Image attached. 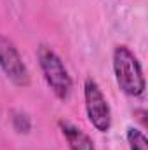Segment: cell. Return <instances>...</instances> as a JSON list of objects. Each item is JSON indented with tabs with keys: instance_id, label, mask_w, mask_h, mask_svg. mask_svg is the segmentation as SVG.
<instances>
[{
	"instance_id": "cell-1",
	"label": "cell",
	"mask_w": 148,
	"mask_h": 150,
	"mask_svg": "<svg viewBox=\"0 0 148 150\" xmlns=\"http://www.w3.org/2000/svg\"><path fill=\"white\" fill-rule=\"evenodd\" d=\"M111 68L118 89L131 98H141L147 89L143 67L138 56L124 44L115 45L111 52Z\"/></svg>"
},
{
	"instance_id": "cell-2",
	"label": "cell",
	"mask_w": 148,
	"mask_h": 150,
	"mask_svg": "<svg viewBox=\"0 0 148 150\" xmlns=\"http://www.w3.org/2000/svg\"><path fill=\"white\" fill-rule=\"evenodd\" d=\"M37 61L42 77L51 89V93L59 101H68L73 93V79L68 72L61 56L49 45L40 44L37 47Z\"/></svg>"
},
{
	"instance_id": "cell-3",
	"label": "cell",
	"mask_w": 148,
	"mask_h": 150,
	"mask_svg": "<svg viewBox=\"0 0 148 150\" xmlns=\"http://www.w3.org/2000/svg\"><path fill=\"white\" fill-rule=\"evenodd\" d=\"M84 107L91 126L99 133H108L111 129V107L101 89V86L92 77L84 80Z\"/></svg>"
},
{
	"instance_id": "cell-4",
	"label": "cell",
	"mask_w": 148,
	"mask_h": 150,
	"mask_svg": "<svg viewBox=\"0 0 148 150\" xmlns=\"http://www.w3.org/2000/svg\"><path fill=\"white\" fill-rule=\"evenodd\" d=\"M0 70L5 75V79L16 87L23 89L32 84L30 70L23 61L18 45L5 35H0Z\"/></svg>"
},
{
	"instance_id": "cell-5",
	"label": "cell",
	"mask_w": 148,
	"mask_h": 150,
	"mask_svg": "<svg viewBox=\"0 0 148 150\" xmlns=\"http://www.w3.org/2000/svg\"><path fill=\"white\" fill-rule=\"evenodd\" d=\"M58 127H59L61 136L65 138V142H66L70 150H96V143H94L92 136H89L84 129L75 126L73 122L59 119Z\"/></svg>"
},
{
	"instance_id": "cell-6",
	"label": "cell",
	"mask_w": 148,
	"mask_h": 150,
	"mask_svg": "<svg viewBox=\"0 0 148 150\" xmlns=\"http://www.w3.org/2000/svg\"><path fill=\"white\" fill-rule=\"evenodd\" d=\"M11 124L18 134H28L33 127L32 117L23 110H11Z\"/></svg>"
},
{
	"instance_id": "cell-7",
	"label": "cell",
	"mask_w": 148,
	"mask_h": 150,
	"mask_svg": "<svg viewBox=\"0 0 148 150\" xmlns=\"http://www.w3.org/2000/svg\"><path fill=\"white\" fill-rule=\"evenodd\" d=\"M125 140H127L129 150H148L147 134H145L140 127L129 126V127L125 129Z\"/></svg>"
}]
</instances>
